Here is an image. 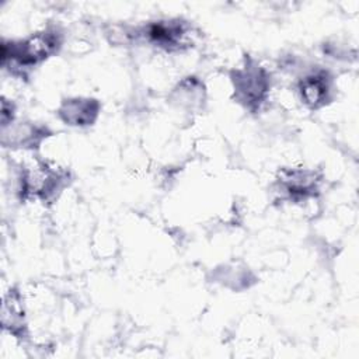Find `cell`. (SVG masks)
Segmentation results:
<instances>
[{
  "instance_id": "obj_1",
  "label": "cell",
  "mask_w": 359,
  "mask_h": 359,
  "mask_svg": "<svg viewBox=\"0 0 359 359\" xmlns=\"http://www.w3.org/2000/svg\"><path fill=\"white\" fill-rule=\"evenodd\" d=\"M55 43V39L49 34H39L13 46L11 56L21 65H32L46 57L52 52Z\"/></svg>"
},
{
  "instance_id": "obj_2",
  "label": "cell",
  "mask_w": 359,
  "mask_h": 359,
  "mask_svg": "<svg viewBox=\"0 0 359 359\" xmlns=\"http://www.w3.org/2000/svg\"><path fill=\"white\" fill-rule=\"evenodd\" d=\"M327 93V84L320 76H311L303 80L302 83V95L306 102L313 107L320 104Z\"/></svg>"
}]
</instances>
